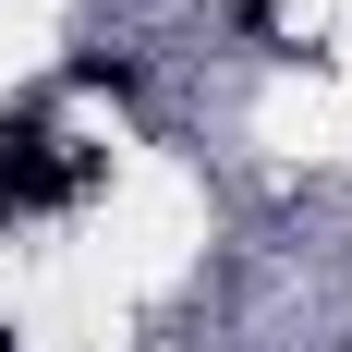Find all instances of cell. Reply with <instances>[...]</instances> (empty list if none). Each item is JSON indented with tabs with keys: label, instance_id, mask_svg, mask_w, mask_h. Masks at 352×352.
<instances>
[{
	"label": "cell",
	"instance_id": "cell-1",
	"mask_svg": "<svg viewBox=\"0 0 352 352\" xmlns=\"http://www.w3.org/2000/svg\"><path fill=\"white\" fill-rule=\"evenodd\" d=\"M85 182H98V146H61V134H36V122H12V134H0V219L73 207Z\"/></svg>",
	"mask_w": 352,
	"mask_h": 352
},
{
	"label": "cell",
	"instance_id": "cell-2",
	"mask_svg": "<svg viewBox=\"0 0 352 352\" xmlns=\"http://www.w3.org/2000/svg\"><path fill=\"white\" fill-rule=\"evenodd\" d=\"M0 352H12V328H0Z\"/></svg>",
	"mask_w": 352,
	"mask_h": 352
}]
</instances>
